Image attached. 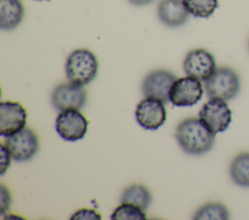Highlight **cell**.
I'll return each instance as SVG.
<instances>
[{
    "mask_svg": "<svg viewBox=\"0 0 249 220\" xmlns=\"http://www.w3.org/2000/svg\"><path fill=\"white\" fill-rule=\"evenodd\" d=\"M175 138L180 147L192 155L206 153L215 141V134L199 118L196 117L182 120L176 128Z\"/></svg>",
    "mask_w": 249,
    "mask_h": 220,
    "instance_id": "obj_1",
    "label": "cell"
},
{
    "mask_svg": "<svg viewBox=\"0 0 249 220\" xmlns=\"http://www.w3.org/2000/svg\"><path fill=\"white\" fill-rule=\"evenodd\" d=\"M98 71L96 56L89 49L78 48L73 50L65 62V73L70 82L78 85L89 84Z\"/></svg>",
    "mask_w": 249,
    "mask_h": 220,
    "instance_id": "obj_2",
    "label": "cell"
},
{
    "mask_svg": "<svg viewBox=\"0 0 249 220\" xmlns=\"http://www.w3.org/2000/svg\"><path fill=\"white\" fill-rule=\"evenodd\" d=\"M207 96L225 101L233 99L239 92L240 79L234 70L229 67L216 68L214 73L205 80Z\"/></svg>",
    "mask_w": 249,
    "mask_h": 220,
    "instance_id": "obj_3",
    "label": "cell"
},
{
    "mask_svg": "<svg viewBox=\"0 0 249 220\" xmlns=\"http://www.w3.org/2000/svg\"><path fill=\"white\" fill-rule=\"evenodd\" d=\"M199 119L216 135L228 129L231 121V110L227 102L222 99L212 98L201 108Z\"/></svg>",
    "mask_w": 249,
    "mask_h": 220,
    "instance_id": "obj_4",
    "label": "cell"
},
{
    "mask_svg": "<svg viewBox=\"0 0 249 220\" xmlns=\"http://www.w3.org/2000/svg\"><path fill=\"white\" fill-rule=\"evenodd\" d=\"M5 144L11 156L17 162H24L31 159L39 148V141L35 132L29 128H23L18 132L6 137Z\"/></svg>",
    "mask_w": 249,
    "mask_h": 220,
    "instance_id": "obj_5",
    "label": "cell"
},
{
    "mask_svg": "<svg viewBox=\"0 0 249 220\" xmlns=\"http://www.w3.org/2000/svg\"><path fill=\"white\" fill-rule=\"evenodd\" d=\"M88 120L79 110L60 111L55 119V130L65 141H76L85 137L88 131Z\"/></svg>",
    "mask_w": 249,
    "mask_h": 220,
    "instance_id": "obj_6",
    "label": "cell"
},
{
    "mask_svg": "<svg viewBox=\"0 0 249 220\" xmlns=\"http://www.w3.org/2000/svg\"><path fill=\"white\" fill-rule=\"evenodd\" d=\"M202 94L200 80L188 76L175 80L170 89L169 100L176 107H192L201 99Z\"/></svg>",
    "mask_w": 249,
    "mask_h": 220,
    "instance_id": "obj_7",
    "label": "cell"
},
{
    "mask_svg": "<svg viewBox=\"0 0 249 220\" xmlns=\"http://www.w3.org/2000/svg\"><path fill=\"white\" fill-rule=\"evenodd\" d=\"M176 76L167 70H155L149 73L142 82V92L145 97L156 98L163 103L169 102V93Z\"/></svg>",
    "mask_w": 249,
    "mask_h": 220,
    "instance_id": "obj_8",
    "label": "cell"
},
{
    "mask_svg": "<svg viewBox=\"0 0 249 220\" xmlns=\"http://www.w3.org/2000/svg\"><path fill=\"white\" fill-rule=\"evenodd\" d=\"M135 118L138 124L146 130L159 129L166 120L163 102L156 98L146 97L137 105Z\"/></svg>",
    "mask_w": 249,
    "mask_h": 220,
    "instance_id": "obj_9",
    "label": "cell"
},
{
    "mask_svg": "<svg viewBox=\"0 0 249 220\" xmlns=\"http://www.w3.org/2000/svg\"><path fill=\"white\" fill-rule=\"evenodd\" d=\"M87 102L86 90L73 82L58 84L52 93L53 106L62 111L66 110H81Z\"/></svg>",
    "mask_w": 249,
    "mask_h": 220,
    "instance_id": "obj_10",
    "label": "cell"
},
{
    "mask_svg": "<svg viewBox=\"0 0 249 220\" xmlns=\"http://www.w3.org/2000/svg\"><path fill=\"white\" fill-rule=\"evenodd\" d=\"M183 68L188 76L205 81L216 70V63L214 56L209 51L196 48L188 52Z\"/></svg>",
    "mask_w": 249,
    "mask_h": 220,
    "instance_id": "obj_11",
    "label": "cell"
},
{
    "mask_svg": "<svg viewBox=\"0 0 249 220\" xmlns=\"http://www.w3.org/2000/svg\"><path fill=\"white\" fill-rule=\"evenodd\" d=\"M27 112L18 102L3 101L0 104V135L9 137L23 129Z\"/></svg>",
    "mask_w": 249,
    "mask_h": 220,
    "instance_id": "obj_12",
    "label": "cell"
},
{
    "mask_svg": "<svg viewBox=\"0 0 249 220\" xmlns=\"http://www.w3.org/2000/svg\"><path fill=\"white\" fill-rule=\"evenodd\" d=\"M183 0H161L158 6V16L160 21L169 26L177 27L183 25L189 18Z\"/></svg>",
    "mask_w": 249,
    "mask_h": 220,
    "instance_id": "obj_13",
    "label": "cell"
},
{
    "mask_svg": "<svg viewBox=\"0 0 249 220\" xmlns=\"http://www.w3.org/2000/svg\"><path fill=\"white\" fill-rule=\"evenodd\" d=\"M24 8L19 0H0V28L13 30L21 22Z\"/></svg>",
    "mask_w": 249,
    "mask_h": 220,
    "instance_id": "obj_14",
    "label": "cell"
},
{
    "mask_svg": "<svg viewBox=\"0 0 249 220\" xmlns=\"http://www.w3.org/2000/svg\"><path fill=\"white\" fill-rule=\"evenodd\" d=\"M152 201V196L149 189L142 184H132L126 187L121 197L122 204H131L147 209Z\"/></svg>",
    "mask_w": 249,
    "mask_h": 220,
    "instance_id": "obj_15",
    "label": "cell"
},
{
    "mask_svg": "<svg viewBox=\"0 0 249 220\" xmlns=\"http://www.w3.org/2000/svg\"><path fill=\"white\" fill-rule=\"evenodd\" d=\"M230 175L236 185L249 187V152H241L232 159Z\"/></svg>",
    "mask_w": 249,
    "mask_h": 220,
    "instance_id": "obj_16",
    "label": "cell"
},
{
    "mask_svg": "<svg viewBox=\"0 0 249 220\" xmlns=\"http://www.w3.org/2000/svg\"><path fill=\"white\" fill-rule=\"evenodd\" d=\"M196 220H228L230 213L221 203H208L200 206L193 216Z\"/></svg>",
    "mask_w": 249,
    "mask_h": 220,
    "instance_id": "obj_17",
    "label": "cell"
},
{
    "mask_svg": "<svg viewBox=\"0 0 249 220\" xmlns=\"http://www.w3.org/2000/svg\"><path fill=\"white\" fill-rule=\"evenodd\" d=\"M187 10L196 17L207 18L219 6L218 0H183Z\"/></svg>",
    "mask_w": 249,
    "mask_h": 220,
    "instance_id": "obj_18",
    "label": "cell"
},
{
    "mask_svg": "<svg viewBox=\"0 0 249 220\" xmlns=\"http://www.w3.org/2000/svg\"><path fill=\"white\" fill-rule=\"evenodd\" d=\"M112 220H145L144 210L131 204H122L111 215Z\"/></svg>",
    "mask_w": 249,
    "mask_h": 220,
    "instance_id": "obj_19",
    "label": "cell"
},
{
    "mask_svg": "<svg viewBox=\"0 0 249 220\" xmlns=\"http://www.w3.org/2000/svg\"><path fill=\"white\" fill-rule=\"evenodd\" d=\"M72 220H86V219H91V220H100L101 215L96 212L94 209L89 208H82L75 212L71 216Z\"/></svg>",
    "mask_w": 249,
    "mask_h": 220,
    "instance_id": "obj_20",
    "label": "cell"
},
{
    "mask_svg": "<svg viewBox=\"0 0 249 220\" xmlns=\"http://www.w3.org/2000/svg\"><path fill=\"white\" fill-rule=\"evenodd\" d=\"M11 153L6 144H1V156H0V174L3 175L8 170L11 164Z\"/></svg>",
    "mask_w": 249,
    "mask_h": 220,
    "instance_id": "obj_21",
    "label": "cell"
},
{
    "mask_svg": "<svg viewBox=\"0 0 249 220\" xmlns=\"http://www.w3.org/2000/svg\"><path fill=\"white\" fill-rule=\"evenodd\" d=\"M0 199H1L0 200V202H1L0 212H1V215H4L5 212L7 210H9V208H10L12 198H11L9 190L3 184H1V188H0Z\"/></svg>",
    "mask_w": 249,
    "mask_h": 220,
    "instance_id": "obj_22",
    "label": "cell"
},
{
    "mask_svg": "<svg viewBox=\"0 0 249 220\" xmlns=\"http://www.w3.org/2000/svg\"><path fill=\"white\" fill-rule=\"evenodd\" d=\"M127 1L135 6H144V5L150 4L154 0H127Z\"/></svg>",
    "mask_w": 249,
    "mask_h": 220,
    "instance_id": "obj_23",
    "label": "cell"
},
{
    "mask_svg": "<svg viewBox=\"0 0 249 220\" xmlns=\"http://www.w3.org/2000/svg\"><path fill=\"white\" fill-rule=\"evenodd\" d=\"M248 47H249V42H248Z\"/></svg>",
    "mask_w": 249,
    "mask_h": 220,
    "instance_id": "obj_24",
    "label": "cell"
},
{
    "mask_svg": "<svg viewBox=\"0 0 249 220\" xmlns=\"http://www.w3.org/2000/svg\"><path fill=\"white\" fill-rule=\"evenodd\" d=\"M39 1H43V0H39Z\"/></svg>",
    "mask_w": 249,
    "mask_h": 220,
    "instance_id": "obj_25",
    "label": "cell"
}]
</instances>
